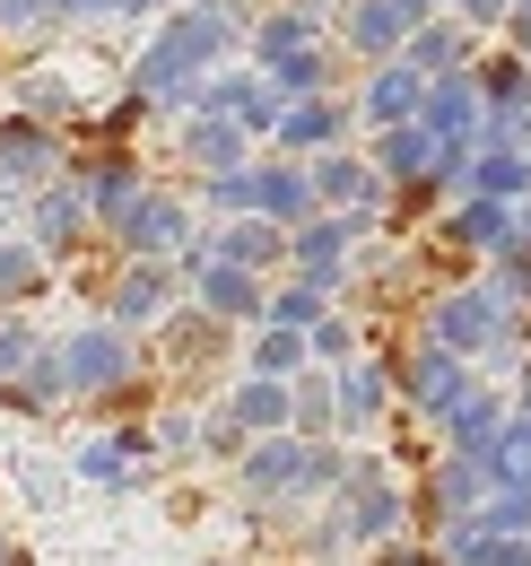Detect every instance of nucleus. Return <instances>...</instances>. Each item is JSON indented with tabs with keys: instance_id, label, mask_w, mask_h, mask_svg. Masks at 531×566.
<instances>
[{
	"instance_id": "f257e3e1",
	"label": "nucleus",
	"mask_w": 531,
	"mask_h": 566,
	"mask_svg": "<svg viewBox=\"0 0 531 566\" xmlns=\"http://www.w3.org/2000/svg\"><path fill=\"white\" fill-rule=\"evenodd\" d=\"M340 480H348V444H340V436H262V444H244V462H236L244 505H270V514L332 505Z\"/></svg>"
},
{
	"instance_id": "f03ea898",
	"label": "nucleus",
	"mask_w": 531,
	"mask_h": 566,
	"mask_svg": "<svg viewBox=\"0 0 531 566\" xmlns=\"http://www.w3.org/2000/svg\"><path fill=\"white\" fill-rule=\"evenodd\" d=\"M427 340L454 349V357H470L479 375H514V357L531 349V340H523V314L488 287V271L462 280V287H445V296H427Z\"/></svg>"
},
{
	"instance_id": "7ed1b4c3",
	"label": "nucleus",
	"mask_w": 531,
	"mask_h": 566,
	"mask_svg": "<svg viewBox=\"0 0 531 566\" xmlns=\"http://www.w3.org/2000/svg\"><path fill=\"white\" fill-rule=\"evenodd\" d=\"M227 44H236V18H218L209 0H192L184 18L157 27V44L132 62V96L139 105H175L192 78H209L218 62H227Z\"/></svg>"
},
{
	"instance_id": "20e7f679",
	"label": "nucleus",
	"mask_w": 531,
	"mask_h": 566,
	"mask_svg": "<svg viewBox=\"0 0 531 566\" xmlns=\"http://www.w3.org/2000/svg\"><path fill=\"white\" fill-rule=\"evenodd\" d=\"M53 349H62V375H70V410H132V401H139L148 357H139V340H132V332H114L105 314L79 323V332H62Z\"/></svg>"
},
{
	"instance_id": "39448f33",
	"label": "nucleus",
	"mask_w": 531,
	"mask_h": 566,
	"mask_svg": "<svg viewBox=\"0 0 531 566\" xmlns=\"http://www.w3.org/2000/svg\"><path fill=\"white\" fill-rule=\"evenodd\" d=\"M340 523H348V541L357 549H384L409 532V480L393 471V453H366V444H348V480H340Z\"/></svg>"
},
{
	"instance_id": "423d86ee",
	"label": "nucleus",
	"mask_w": 531,
	"mask_h": 566,
	"mask_svg": "<svg viewBox=\"0 0 531 566\" xmlns=\"http://www.w3.org/2000/svg\"><path fill=\"white\" fill-rule=\"evenodd\" d=\"M375 227H384L375 210H314L305 227H288V271H296V280H314V287H332V296H340L348 262H357V244H366Z\"/></svg>"
},
{
	"instance_id": "0eeeda50",
	"label": "nucleus",
	"mask_w": 531,
	"mask_h": 566,
	"mask_svg": "<svg viewBox=\"0 0 531 566\" xmlns=\"http://www.w3.org/2000/svg\"><path fill=\"white\" fill-rule=\"evenodd\" d=\"M470 384H479V366L454 357V349H436V340H418L409 357H393V410H400V419L445 427V410L462 401Z\"/></svg>"
},
{
	"instance_id": "6e6552de",
	"label": "nucleus",
	"mask_w": 531,
	"mask_h": 566,
	"mask_svg": "<svg viewBox=\"0 0 531 566\" xmlns=\"http://www.w3.org/2000/svg\"><path fill=\"white\" fill-rule=\"evenodd\" d=\"M105 235L123 244V262H175V253L200 235V210L184 201V192H157V184H148V192H139V201L114 218Z\"/></svg>"
},
{
	"instance_id": "1a4fd4ad",
	"label": "nucleus",
	"mask_w": 531,
	"mask_h": 566,
	"mask_svg": "<svg viewBox=\"0 0 531 566\" xmlns=\"http://www.w3.org/2000/svg\"><path fill=\"white\" fill-rule=\"evenodd\" d=\"M175 271H184V287H192V305L209 314V323H262L270 314V280L262 271H236V262H218V253H175Z\"/></svg>"
},
{
	"instance_id": "9d476101",
	"label": "nucleus",
	"mask_w": 531,
	"mask_h": 566,
	"mask_svg": "<svg viewBox=\"0 0 531 566\" xmlns=\"http://www.w3.org/2000/svg\"><path fill=\"white\" fill-rule=\"evenodd\" d=\"M175 305H184V271H175V262H123L96 314H105L114 332H132V340H148V332H157V323H166Z\"/></svg>"
},
{
	"instance_id": "9b49d317",
	"label": "nucleus",
	"mask_w": 531,
	"mask_h": 566,
	"mask_svg": "<svg viewBox=\"0 0 531 566\" xmlns=\"http://www.w3.org/2000/svg\"><path fill=\"white\" fill-rule=\"evenodd\" d=\"M506 419H514V392H506L497 375H479L462 401L445 410V427H436V436H445V453H462V462H479V471L497 480V436H506Z\"/></svg>"
},
{
	"instance_id": "f8f14e48",
	"label": "nucleus",
	"mask_w": 531,
	"mask_h": 566,
	"mask_svg": "<svg viewBox=\"0 0 531 566\" xmlns=\"http://www.w3.org/2000/svg\"><path fill=\"white\" fill-rule=\"evenodd\" d=\"M488 489H497V480H488L479 462H462V453H436V462L409 480V514H418L427 532H445V523H470Z\"/></svg>"
},
{
	"instance_id": "ddd939ff",
	"label": "nucleus",
	"mask_w": 531,
	"mask_h": 566,
	"mask_svg": "<svg viewBox=\"0 0 531 566\" xmlns=\"http://www.w3.org/2000/svg\"><path fill=\"white\" fill-rule=\"evenodd\" d=\"M384 410H393V357H348V366H332V436L340 444L348 436H375Z\"/></svg>"
},
{
	"instance_id": "4468645a",
	"label": "nucleus",
	"mask_w": 531,
	"mask_h": 566,
	"mask_svg": "<svg viewBox=\"0 0 531 566\" xmlns=\"http://www.w3.org/2000/svg\"><path fill=\"white\" fill-rule=\"evenodd\" d=\"M244 218H270V227H305L314 218V175H305V157H253L244 166Z\"/></svg>"
},
{
	"instance_id": "2eb2a0df",
	"label": "nucleus",
	"mask_w": 531,
	"mask_h": 566,
	"mask_svg": "<svg viewBox=\"0 0 531 566\" xmlns=\"http://www.w3.org/2000/svg\"><path fill=\"white\" fill-rule=\"evenodd\" d=\"M96 235V210H87V184L79 175H53V184H35V201H27V244H44V253H79Z\"/></svg>"
},
{
	"instance_id": "dca6fc26",
	"label": "nucleus",
	"mask_w": 531,
	"mask_h": 566,
	"mask_svg": "<svg viewBox=\"0 0 531 566\" xmlns=\"http://www.w3.org/2000/svg\"><path fill=\"white\" fill-rule=\"evenodd\" d=\"M436 244H445V253H462V262H479V271H488L497 253H514V210H506V201H479V192H462L454 210L436 218Z\"/></svg>"
},
{
	"instance_id": "f3484780",
	"label": "nucleus",
	"mask_w": 531,
	"mask_h": 566,
	"mask_svg": "<svg viewBox=\"0 0 531 566\" xmlns=\"http://www.w3.org/2000/svg\"><path fill=\"white\" fill-rule=\"evenodd\" d=\"M305 175H314V210H375L393 201V184L366 166V157H348V148H323V157H305Z\"/></svg>"
},
{
	"instance_id": "a211bd4d",
	"label": "nucleus",
	"mask_w": 531,
	"mask_h": 566,
	"mask_svg": "<svg viewBox=\"0 0 531 566\" xmlns=\"http://www.w3.org/2000/svg\"><path fill=\"white\" fill-rule=\"evenodd\" d=\"M227 427L244 436V444H262V436H296V384H270V375H236V392L218 401Z\"/></svg>"
},
{
	"instance_id": "6ab92c4d",
	"label": "nucleus",
	"mask_w": 531,
	"mask_h": 566,
	"mask_svg": "<svg viewBox=\"0 0 531 566\" xmlns=\"http://www.w3.org/2000/svg\"><path fill=\"white\" fill-rule=\"evenodd\" d=\"M70 175L87 184V210H96V235H105L114 218L132 210L139 192H148V175H139V157H123V148H96V157H70Z\"/></svg>"
},
{
	"instance_id": "aec40b11",
	"label": "nucleus",
	"mask_w": 531,
	"mask_h": 566,
	"mask_svg": "<svg viewBox=\"0 0 531 566\" xmlns=\"http://www.w3.org/2000/svg\"><path fill=\"white\" fill-rule=\"evenodd\" d=\"M0 410H9V419H35V427H53L70 410V375H62V349H53V340L18 366V384H0Z\"/></svg>"
},
{
	"instance_id": "412c9836",
	"label": "nucleus",
	"mask_w": 531,
	"mask_h": 566,
	"mask_svg": "<svg viewBox=\"0 0 531 566\" xmlns=\"http://www.w3.org/2000/svg\"><path fill=\"white\" fill-rule=\"evenodd\" d=\"M479 71H445V78H427V105H418V123L436 132L445 148H470L479 140Z\"/></svg>"
},
{
	"instance_id": "4be33fe9",
	"label": "nucleus",
	"mask_w": 531,
	"mask_h": 566,
	"mask_svg": "<svg viewBox=\"0 0 531 566\" xmlns=\"http://www.w3.org/2000/svg\"><path fill=\"white\" fill-rule=\"evenodd\" d=\"M348 140V105L340 96H296L288 114H279V132H270V148L279 157H323V148Z\"/></svg>"
},
{
	"instance_id": "5701e85b",
	"label": "nucleus",
	"mask_w": 531,
	"mask_h": 566,
	"mask_svg": "<svg viewBox=\"0 0 531 566\" xmlns=\"http://www.w3.org/2000/svg\"><path fill=\"white\" fill-rule=\"evenodd\" d=\"M209 253L270 280V271H288V227H270V218H209Z\"/></svg>"
},
{
	"instance_id": "b1692460",
	"label": "nucleus",
	"mask_w": 531,
	"mask_h": 566,
	"mask_svg": "<svg viewBox=\"0 0 531 566\" xmlns=\"http://www.w3.org/2000/svg\"><path fill=\"white\" fill-rule=\"evenodd\" d=\"M62 166V132L35 123V114H0V175L9 184H53Z\"/></svg>"
},
{
	"instance_id": "393cba45",
	"label": "nucleus",
	"mask_w": 531,
	"mask_h": 566,
	"mask_svg": "<svg viewBox=\"0 0 531 566\" xmlns=\"http://www.w3.org/2000/svg\"><path fill=\"white\" fill-rule=\"evenodd\" d=\"M436 157H445V140H436L427 123H393V132H375V157H366V166H375L393 192H418V184L436 175Z\"/></svg>"
},
{
	"instance_id": "a878e982",
	"label": "nucleus",
	"mask_w": 531,
	"mask_h": 566,
	"mask_svg": "<svg viewBox=\"0 0 531 566\" xmlns=\"http://www.w3.org/2000/svg\"><path fill=\"white\" fill-rule=\"evenodd\" d=\"M418 105H427V78L393 53V62H375V78L357 87V105H348V114H366L375 132H393V123H418Z\"/></svg>"
},
{
	"instance_id": "bb28decb",
	"label": "nucleus",
	"mask_w": 531,
	"mask_h": 566,
	"mask_svg": "<svg viewBox=\"0 0 531 566\" xmlns=\"http://www.w3.org/2000/svg\"><path fill=\"white\" fill-rule=\"evenodd\" d=\"M184 157H192V175H236V166H253V132L236 114H192L184 123Z\"/></svg>"
},
{
	"instance_id": "cd10ccee",
	"label": "nucleus",
	"mask_w": 531,
	"mask_h": 566,
	"mask_svg": "<svg viewBox=\"0 0 531 566\" xmlns=\"http://www.w3.org/2000/svg\"><path fill=\"white\" fill-rule=\"evenodd\" d=\"M400 62H409L418 78L470 71V27H462V18H418V27H409V44H400Z\"/></svg>"
},
{
	"instance_id": "c85d7f7f",
	"label": "nucleus",
	"mask_w": 531,
	"mask_h": 566,
	"mask_svg": "<svg viewBox=\"0 0 531 566\" xmlns=\"http://www.w3.org/2000/svg\"><path fill=\"white\" fill-rule=\"evenodd\" d=\"M348 53H366V62H393L400 44H409V9H393V0H348Z\"/></svg>"
},
{
	"instance_id": "c756f323",
	"label": "nucleus",
	"mask_w": 531,
	"mask_h": 566,
	"mask_svg": "<svg viewBox=\"0 0 531 566\" xmlns=\"http://www.w3.org/2000/svg\"><path fill=\"white\" fill-rule=\"evenodd\" d=\"M470 192L523 210L531 201V148H470Z\"/></svg>"
},
{
	"instance_id": "7c9ffc66",
	"label": "nucleus",
	"mask_w": 531,
	"mask_h": 566,
	"mask_svg": "<svg viewBox=\"0 0 531 566\" xmlns=\"http://www.w3.org/2000/svg\"><path fill=\"white\" fill-rule=\"evenodd\" d=\"M44 287H53V253H44V244H27V235H0V314L35 305Z\"/></svg>"
},
{
	"instance_id": "2f4dec72",
	"label": "nucleus",
	"mask_w": 531,
	"mask_h": 566,
	"mask_svg": "<svg viewBox=\"0 0 531 566\" xmlns=\"http://www.w3.org/2000/svg\"><path fill=\"white\" fill-rule=\"evenodd\" d=\"M470 71H479V105H488V114H531V62L514 44H506V53H479Z\"/></svg>"
},
{
	"instance_id": "473e14b6",
	"label": "nucleus",
	"mask_w": 531,
	"mask_h": 566,
	"mask_svg": "<svg viewBox=\"0 0 531 566\" xmlns=\"http://www.w3.org/2000/svg\"><path fill=\"white\" fill-rule=\"evenodd\" d=\"M70 480H87V489H114V496H132V489H148L157 471H132L114 436H87V444L70 453Z\"/></svg>"
},
{
	"instance_id": "72a5a7b5",
	"label": "nucleus",
	"mask_w": 531,
	"mask_h": 566,
	"mask_svg": "<svg viewBox=\"0 0 531 566\" xmlns=\"http://www.w3.org/2000/svg\"><path fill=\"white\" fill-rule=\"evenodd\" d=\"M314 357H305V332H279V323H253L244 340V375H270V384H296Z\"/></svg>"
},
{
	"instance_id": "f704fd0d",
	"label": "nucleus",
	"mask_w": 531,
	"mask_h": 566,
	"mask_svg": "<svg viewBox=\"0 0 531 566\" xmlns=\"http://www.w3.org/2000/svg\"><path fill=\"white\" fill-rule=\"evenodd\" d=\"M332 305H340L332 287H314V280H296V271H288V280L270 287V314H262V323H279V332H314Z\"/></svg>"
},
{
	"instance_id": "c9c22d12",
	"label": "nucleus",
	"mask_w": 531,
	"mask_h": 566,
	"mask_svg": "<svg viewBox=\"0 0 531 566\" xmlns=\"http://www.w3.org/2000/svg\"><path fill=\"white\" fill-rule=\"evenodd\" d=\"M305 44H323V27H314L305 9H270L262 27H253V53H262V71H270V62H288V53H305Z\"/></svg>"
},
{
	"instance_id": "e433bc0d",
	"label": "nucleus",
	"mask_w": 531,
	"mask_h": 566,
	"mask_svg": "<svg viewBox=\"0 0 531 566\" xmlns=\"http://www.w3.org/2000/svg\"><path fill=\"white\" fill-rule=\"evenodd\" d=\"M470 523H479L488 541H531V489H488Z\"/></svg>"
},
{
	"instance_id": "4c0bfd02",
	"label": "nucleus",
	"mask_w": 531,
	"mask_h": 566,
	"mask_svg": "<svg viewBox=\"0 0 531 566\" xmlns=\"http://www.w3.org/2000/svg\"><path fill=\"white\" fill-rule=\"evenodd\" d=\"M270 87L296 105V96H323L332 87V53L323 44H305V53H288V62H270Z\"/></svg>"
},
{
	"instance_id": "58836bf2",
	"label": "nucleus",
	"mask_w": 531,
	"mask_h": 566,
	"mask_svg": "<svg viewBox=\"0 0 531 566\" xmlns=\"http://www.w3.org/2000/svg\"><path fill=\"white\" fill-rule=\"evenodd\" d=\"M305 357H314V366H348V357H357V314H348V305H332V314L305 332Z\"/></svg>"
},
{
	"instance_id": "ea45409f",
	"label": "nucleus",
	"mask_w": 531,
	"mask_h": 566,
	"mask_svg": "<svg viewBox=\"0 0 531 566\" xmlns=\"http://www.w3.org/2000/svg\"><path fill=\"white\" fill-rule=\"evenodd\" d=\"M497 489H531V410H514L497 436Z\"/></svg>"
},
{
	"instance_id": "a19ab883",
	"label": "nucleus",
	"mask_w": 531,
	"mask_h": 566,
	"mask_svg": "<svg viewBox=\"0 0 531 566\" xmlns=\"http://www.w3.org/2000/svg\"><path fill=\"white\" fill-rule=\"evenodd\" d=\"M296 436H332V366L296 375Z\"/></svg>"
},
{
	"instance_id": "79ce46f5",
	"label": "nucleus",
	"mask_w": 531,
	"mask_h": 566,
	"mask_svg": "<svg viewBox=\"0 0 531 566\" xmlns=\"http://www.w3.org/2000/svg\"><path fill=\"white\" fill-rule=\"evenodd\" d=\"M18 114H35V123H79V96H70L62 78H27V87H18Z\"/></svg>"
},
{
	"instance_id": "37998d69",
	"label": "nucleus",
	"mask_w": 531,
	"mask_h": 566,
	"mask_svg": "<svg viewBox=\"0 0 531 566\" xmlns=\"http://www.w3.org/2000/svg\"><path fill=\"white\" fill-rule=\"evenodd\" d=\"M488 287H497V296H506V305H514V314H531V253H523V244H514V253H497V262H488Z\"/></svg>"
},
{
	"instance_id": "c03bdc74",
	"label": "nucleus",
	"mask_w": 531,
	"mask_h": 566,
	"mask_svg": "<svg viewBox=\"0 0 531 566\" xmlns=\"http://www.w3.org/2000/svg\"><path fill=\"white\" fill-rule=\"evenodd\" d=\"M44 349V332L27 323V314H0V384H18V366Z\"/></svg>"
},
{
	"instance_id": "a18cd8bd",
	"label": "nucleus",
	"mask_w": 531,
	"mask_h": 566,
	"mask_svg": "<svg viewBox=\"0 0 531 566\" xmlns=\"http://www.w3.org/2000/svg\"><path fill=\"white\" fill-rule=\"evenodd\" d=\"M157 453H166V462H184V453H200V410H157Z\"/></svg>"
},
{
	"instance_id": "49530a36",
	"label": "nucleus",
	"mask_w": 531,
	"mask_h": 566,
	"mask_svg": "<svg viewBox=\"0 0 531 566\" xmlns=\"http://www.w3.org/2000/svg\"><path fill=\"white\" fill-rule=\"evenodd\" d=\"M305 549H314V558H348V549H357V541H348V523H340V505H323V514L305 523Z\"/></svg>"
},
{
	"instance_id": "de8ad7c7",
	"label": "nucleus",
	"mask_w": 531,
	"mask_h": 566,
	"mask_svg": "<svg viewBox=\"0 0 531 566\" xmlns=\"http://www.w3.org/2000/svg\"><path fill=\"white\" fill-rule=\"evenodd\" d=\"M366 566H445V549H436V541H409V532H400V541H384V549H366Z\"/></svg>"
},
{
	"instance_id": "09e8293b",
	"label": "nucleus",
	"mask_w": 531,
	"mask_h": 566,
	"mask_svg": "<svg viewBox=\"0 0 531 566\" xmlns=\"http://www.w3.org/2000/svg\"><path fill=\"white\" fill-rule=\"evenodd\" d=\"M18 489H27V505H53V496L70 489V471H53V462H18Z\"/></svg>"
},
{
	"instance_id": "8fccbe9b",
	"label": "nucleus",
	"mask_w": 531,
	"mask_h": 566,
	"mask_svg": "<svg viewBox=\"0 0 531 566\" xmlns=\"http://www.w3.org/2000/svg\"><path fill=\"white\" fill-rule=\"evenodd\" d=\"M506 9H514V0H445V18H462L470 35H479V27H506Z\"/></svg>"
},
{
	"instance_id": "3c124183",
	"label": "nucleus",
	"mask_w": 531,
	"mask_h": 566,
	"mask_svg": "<svg viewBox=\"0 0 531 566\" xmlns=\"http://www.w3.org/2000/svg\"><path fill=\"white\" fill-rule=\"evenodd\" d=\"M506 44L531 62V0H514V9H506Z\"/></svg>"
},
{
	"instance_id": "603ef678",
	"label": "nucleus",
	"mask_w": 531,
	"mask_h": 566,
	"mask_svg": "<svg viewBox=\"0 0 531 566\" xmlns=\"http://www.w3.org/2000/svg\"><path fill=\"white\" fill-rule=\"evenodd\" d=\"M506 392H514V410H531V349L514 357V384H506Z\"/></svg>"
},
{
	"instance_id": "864d4df0",
	"label": "nucleus",
	"mask_w": 531,
	"mask_h": 566,
	"mask_svg": "<svg viewBox=\"0 0 531 566\" xmlns=\"http://www.w3.org/2000/svg\"><path fill=\"white\" fill-rule=\"evenodd\" d=\"M166 0H105V18H157Z\"/></svg>"
},
{
	"instance_id": "5fc2aeb1",
	"label": "nucleus",
	"mask_w": 531,
	"mask_h": 566,
	"mask_svg": "<svg viewBox=\"0 0 531 566\" xmlns=\"http://www.w3.org/2000/svg\"><path fill=\"white\" fill-rule=\"evenodd\" d=\"M0 566H9V558H0ZM18 566H27V558H18Z\"/></svg>"
}]
</instances>
